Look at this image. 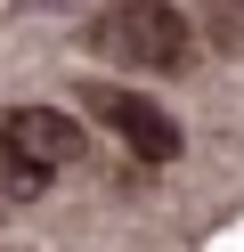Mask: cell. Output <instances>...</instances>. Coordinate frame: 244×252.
Segmentation results:
<instances>
[{
    "label": "cell",
    "mask_w": 244,
    "mask_h": 252,
    "mask_svg": "<svg viewBox=\"0 0 244 252\" xmlns=\"http://www.w3.org/2000/svg\"><path fill=\"white\" fill-rule=\"evenodd\" d=\"M0 163H8L16 187H41V179H57V171L81 163V130L57 106H8L0 114Z\"/></svg>",
    "instance_id": "7a4b0ae2"
},
{
    "label": "cell",
    "mask_w": 244,
    "mask_h": 252,
    "mask_svg": "<svg viewBox=\"0 0 244 252\" xmlns=\"http://www.w3.org/2000/svg\"><path fill=\"white\" fill-rule=\"evenodd\" d=\"M81 106H90V114L106 122V130L122 138L139 163H171V155H179V122L163 114L155 98H130V90H106V82H90V90H81Z\"/></svg>",
    "instance_id": "3957f363"
},
{
    "label": "cell",
    "mask_w": 244,
    "mask_h": 252,
    "mask_svg": "<svg viewBox=\"0 0 244 252\" xmlns=\"http://www.w3.org/2000/svg\"><path fill=\"white\" fill-rule=\"evenodd\" d=\"M90 49L114 57V65H130V73H171V65H187L195 33H187V17L171 0H114L106 17L90 25Z\"/></svg>",
    "instance_id": "6da1fadb"
},
{
    "label": "cell",
    "mask_w": 244,
    "mask_h": 252,
    "mask_svg": "<svg viewBox=\"0 0 244 252\" xmlns=\"http://www.w3.org/2000/svg\"><path fill=\"white\" fill-rule=\"evenodd\" d=\"M204 33L220 41L228 57H244V0H204Z\"/></svg>",
    "instance_id": "277c9868"
},
{
    "label": "cell",
    "mask_w": 244,
    "mask_h": 252,
    "mask_svg": "<svg viewBox=\"0 0 244 252\" xmlns=\"http://www.w3.org/2000/svg\"><path fill=\"white\" fill-rule=\"evenodd\" d=\"M0 8H16V0H0Z\"/></svg>",
    "instance_id": "5b68a950"
}]
</instances>
